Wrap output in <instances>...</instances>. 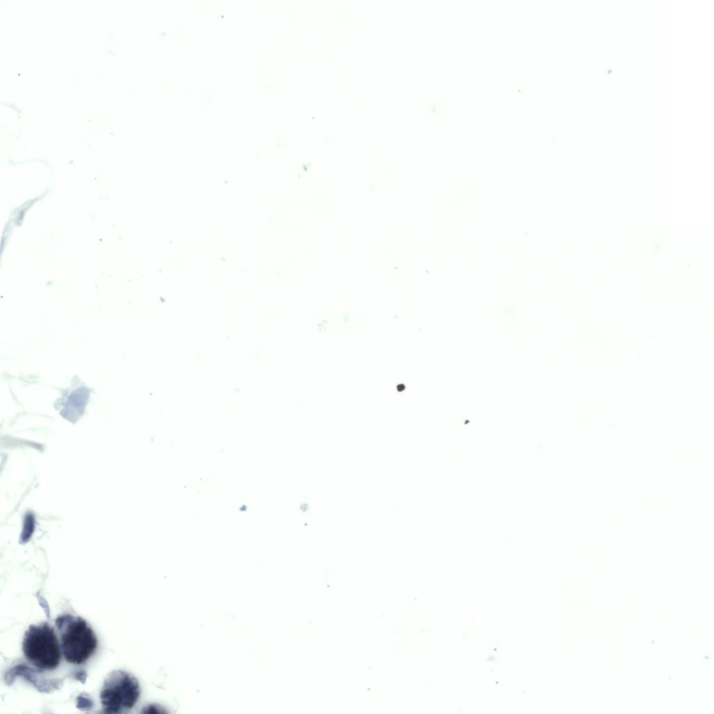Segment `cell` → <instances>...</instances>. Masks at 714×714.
<instances>
[{
	"label": "cell",
	"mask_w": 714,
	"mask_h": 714,
	"mask_svg": "<svg viewBox=\"0 0 714 714\" xmlns=\"http://www.w3.org/2000/svg\"><path fill=\"white\" fill-rule=\"evenodd\" d=\"M55 625L59 634L62 655L68 663L82 664L94 654L98 640L86 620L67 614L57 617Z\"/></svg>",
	"instance_id": "cell-1"
},
{
	"label": "cell",
	"mask_w": 714,
	"mask_h": 714,
	"mask_svg": "<svg viewBox=\"0 0 714 714\" xmlns=\"http://www.w3.org/2000/svg\"><path fill=\"white\" fill-rule=\"evenodd\" d=\"M22 651L25 658L42 671L54 670L61 660L60 642L47 622L29 625L24 635Z\"/></svg>",
	"instance_id": "cell-2"
},
{
	"label": "cell",
	"mask_w": 714,
	"mask_h": 714,
	"mask_svg": "<svg viewBox=\"0 0 714 714\" xmlns=\"http://www.w3.org/2000/svg\"><path fill=\"white\" fill-rule=\"evenodd\" d=\"M140 693V685L135 676L121 669L112 671L104 681L100 692L103 712H129L137 702Z\"/></svg>",
	"instance_id": "cell-3"
}]
</instances>
